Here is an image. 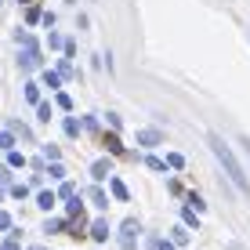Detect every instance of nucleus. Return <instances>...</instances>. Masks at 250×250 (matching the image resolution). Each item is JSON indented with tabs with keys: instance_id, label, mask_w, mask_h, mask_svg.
<instances>
[{
	"instance_id": "obj_7",
	"label": "nucleus",
	"mask_w": 250,
	"mask_h": 250,
	"mask_svg": "<svg viewBox=\"0 0 250 250\" xmlns=\"http://www.w3.org/2000/svg\"><path fill=\"white\" fill-rule=\"evenodd\" d=\"M22 65H25V69L40 65V58H37V51H33V44H29V51H25V55H22Z\"/></svg>"
},
{
	"instance_id": "obj_28",
	"label": "nucleus",
	"mask_w": 250,
	"mask_h": 250,
	"mask_svg": "<svg viewBox=\"0 0 250 250\" xmlns=\"http://www.w3.org/2000/svg\"><path fill=\"white\" fill-rule=\"evenodd\" d=\"M33 250H44V247H33Z\"/></svg>"
},
{
	"instance_id": "obj_15",
	"label": "nucleus",
	"mask_w": 250,
	"mask_h": 250,
	"mask_svg": "<svg viewBox=\"0 0 250 250\" xmlns=\"http://www.w3.org/2000/svg\"><path fill=\"white\" fill-rule=\"evenodd\" d=\"M182 218H185V225H200V218H196V210H192V207H188V210L182 214Z\"/></svg>"
},
{
	"instance_id": "obj_22",
	"label": "nucleus",
	"mask_w": 250,
	"mask_h": 250,
	"mask_svg": "<svg viewBox=\"0 0 250 250\" xmlns=\"http://www.w3.org/2000/svg\"><path fill=\"white\" fill-rule=\"evenodd\" d=\"M40 120H44V124L51 120V105H47V102H40Z\"/></svg>"
},
{
	"instance_id": "obj_29",
	"label": "nucleus",
	"mask_w": 250,
	"mask_h": 250,
	"mask_svg": "<svg viewBox=\"0 0 250 250\" xmlns=\"http://www.w3.org/2000/svg\"><path fill=\"white\" fill-rule=\"evenodd\" d=\"M0 4H4V0H0Z\"/></svg>"
},
{
	"instance_id": "obj_1",
	"label": "nucleus",
	"mask_w": 250,
	"mask_h": 250,
	"mask_svg": "<svg viewBox=\"0 0 250 250\" xmlns=\"http://www.w3.org/2000/svg\"><path fill=\"white\" fill-rule=\"evenodd\" d=\"M207 142H210V152H214V156H218V163H221V167H225V174L232 178V185H236L239 192H250V182H247L243 167H239V160L232 156V149L225 145V138H221V134H210V138H207Z\"/></svg>"
},
{
	"instance_id": "obj_4",
	"label": "nucleus",
	"mask_w": 250,
	"mask_h": 250,
	"mask_svg": "<svg viewBox=\"0 0 250 250\" xmlns=\"http://www.w3.org/2000/svg\"><path fill=\"white\" fill-rule=\"evenodd\" d=\"M134 232H138V221H124V232H120L124 247H131V243H134Z\"/></svg>"
},
{
	"instance_id": "obj_6",
	"label": "nucleus",
	"mask_w": 250,
	"mask_h": 250,
	"mask_svg": "<svg viewBox=\"0 0 250 250\" xmlns=\"http://www.w3.org/2000/svg\"><path fill=\"white\" fill-rule=\"evenodd\" d=\"M37 203L44 207V210H51V207L58 203V196H55V192H40V196H37Z\"/></svg>"
},
{
	"instance_id": "obj_16",
	"label": "nucleus",
	"mask_w": 250,
	"mask_h": 250,
	"mask_svg": "<svg viewBox=\"0 0 250 250\" xmlns=\"http://www.w3.org/2000/svg\"><path fill=\"white\" fill-rule=\"evenodd\" d=\"M145 163H149V167H152V170H167V163H163V160H156V156H149V160H145Z\"/></svg>"
},
{
	"instance_id": "obj_3",
	"label": "nucleus",
	"mask_w": 250,
	"mask_h": 250,
	"mask_svg": "<svg viewBox=\"0 0 250 250\" xmlns=\"http://www.w3.org/2000/svg\"><path fill=\"white\" fill-rule=\"evenodd\" d=\"M91 178H94V182H105V178H109V160H98V163H94V167H91Z\"/></svg>"
},
{
	"instance_id": "obj_21",
	"label": "nucleus",
	"mask_w": 250,
	"mask_h": 250,
	"mask_svg": "<svg viewBox=\"0 0 250 250\" xmlns=\"http://www.w3.org/2000/svg\"><path fill=\"white\" fill-rule=\"evenodd\" d=\"M174 243H188V232L185 229H174Z\"/></svg>"
},
{
	"instance_id": "obj_8",
	"label": "nucleus",
	"mask_w": 250,
	"mask_h": 250,
	"mask_svg": "<svg viewBox=\"0 0 250 250\" xmlns=\"http://www.w3.org/2000/svg\"><path fill=\"white\" fill-rule=\"evenodd\" d=\"M91 203H94V207H109V200H105V192H102V188H91Z\"/></svg>"
},
{
	"instance_id": "obj_12",
	"label": "nucleus",
	"mask_w": 250,
	"mask_h": 250,
	"mask_svg": "<svg viewBox=\"0 0 250 250\" xmlns=\"http://www.w3.org/2000/svg\"><path fill=\"white\" fill-rule=\"evenodd\" d=\"M65 134H69V138H76V134H80V124H76V120H73V116H69V120H65Z\"/></svg>"
},
{
	"instance_id": "obj_14",
	"label": "nucleus",
	"mask_w": 250,
	"mask_h": 250,
	"mask_svg": "<svg viewBox=\"0 0 250 250\" xmlns=\"http://www.w3.org/2000/svg\"><path fill=\"white\" fill-rule=\"evenodd\" d=\"M47 174H51V178H58V182H62V178H65V167H62V163H55V167H51Z\"/></svg>"
},
{
	"instance_id": "obj_19",
	"label": "nucleus",
	"mask_w": 250,
	"mask_h": 250,
	"mask_svg": "<svg viewBox=\"0 0 250 250\" xmlns=\"http://www.w3.org/2000/svg\"><path fill=\"white\" fill-rule=\"evenodd\" d=\"M109 152H116V156H120V152H124V145H120V138H109Z\"/></svg>"
},
{
	"instance_id": "obj_26",
	"label": "nucleus",
	"mask_w": 250,
	"mask_h": 250,
	"mask_svg": "<svg viewBox=\"0 0 250 250\" xmlns=\"http://www.w3.org/2000/svg\"><path fill=\"white\" fill-rule=\"evenodd\" d=\"M0 250H19V243H15V239H7V243L0 247Z\"/></svg>"
},
{
	"instance_id": "obj_5",
	"label": "nucleus",
	"mask_w": 250,
	"mask_h": 250,
	"mask_svg": "<svg viewBox=\"0 0 250 250\" xmlns=\"http://www.w3.org/2000/svg\"><path fill=\"white\" fill-rule=\"evenodd\" d=\"M91 236H94V239H109V225H105V221H94V225H91Z\"/></svg>"
},
{
	"instance_id": "obj_9",
	"label": "nucleus",
	"mask_w": 250,
	"mask_h": 250,
	"mask_svg": "<svg viewBox=\"0 0 250 250\" xmlns=\"http://www.w3.org/2000/svg\"><path fill=\"white\" fill-rule=\"evenodd\" d=\"M109 188H113V196H116V200H127V188H124V182H116V178H113V182H109Z\"/></svg>"
},
{
	"instance_id": "obj_24",
	"label": "nucleus",
	"mask_w": 250,
	"mask_h": 250,
	"mask_svg": "<svg viewBox=\"0 0 250 250\" xmlns=\"http://www.w3.org/2000/svg\"><path fill=\"white\" fill-rule=\"evenodd\" d=\"M7 178H11V174H7V167H0V188L7 185Z\"/></svg>"
},
{
	"instance_id": "obj_11",
	"label": "nucleus",
	"mask_w": 250,
	"mask_h": 250,
	"mask_svg": "<svg viewBox=\"0 0 250 250\" xmlns=\"http://www.w3.org/2000/svg\"><path fill=\"white\" fill-rule=\"evenodd\" d=\"M11 145H15V134H7V131H0V149H7V152H11Z\"/></svg>"
},
{
	"instance_id": "obj_18",
	"label": "nucleus",
	"mask_w": 250,
	"mask_h": 250,
	"mask_svg": "<svg viewBox=\"0 0 250 250\" xmlns=\"http://www.w3.org/2000/svg\"><path fill=\"white\" fill-rule=\"evenodd\" d=\"M62 225H65V221L55 218V221H47V225H44V232H62Z\"/></svg>"
},
{
	"instance_id": "obj_27",
	"label": "nucleus",
	"mask_w": 250,
	"mask_h": 250,
	"mask_svg": "<svg viewBox=\"0 0 250 250\" xmlns=\"http://www.w3.org/2000/svg\"><path fill=\"white\" fill-rule=\"evenodd\" d=\"M243 145H247V152H250V138H243Z\"/></svg>"
},
{
	"instance_id": "obj_23",
	"label": "nucleus",
	"mask_w": 250,
	"mask_h": 250,
	"mask_svg": "<svg viewBox=\"0 0 250 250\" xmlns=\"http://www.w3.org/2000/svg\"><path fill=\"white\" fill-rule=\"evenodd\" d=\"M156 250H174V239H160V243H156Z\"/></svg>"
},
{
	"instance_id": "obj_17",
	"label": "nucleus",
	"mask_w": 250,
	"mask_h": 250,
	"mask_svg": "<svg viewBox=\"0 0 250 250\" xmlns=\"http://www.w3.org/2000/svg\"><path fill=\"white\" fill-rule=\"evenodd\" d=\"M7 160H11V167H22V163H25V156H22V152H15V149H11V156H7Z\"/></svg>"
},
{
	"instance_id": "obj_2",
	"label": "nucleus",
	"mask_w": 250,
	"mask_h": 250,
	"mask_svg": "<svg viewBox=\"0 0 250 250\" xmlns=\"http://www.w3.org/2000/svg\"><path fill=\"white\" fill-rule=\"evenodd\" d=\"M160 142H163V134L156 131V127H145V131H138V145H145V149H156Z\"/></svg>"
},
{
	"instance_id": "obj_20",
	"label": "nucleus",
	"mask_w": 250,
	"mask_h": 250,
	"mask_svg": "<svg viewBox=\"0 0 250 250\" xmlns=\"http://www.w3.org/2000/svg\"><path fill=\"white\" fill-rule=\"evenodd\" d=\"M44 83H47L51 91H55V87H58V76H55V73H44Z\"/></svg>"
},
{
	"instance_id": "obj_25",
	"label": "nucleus",
	"mask_w": 250,
	"mask_h": 250,
	"mask_svg": "<svg viewBox=\"0 0 250 250\" xmlns=\"http://www.w3.org/2000/svg\"><path fill=\"white\" fill-rule=\"evenodd\" d=\"M7 225H11V218H7V214L0 210V229H7Z\"/></svg>"
},
{
	"instance_id": "obj_13",
	"label": "nucleus",
	"mask_w": 250,
	"mask_h": 250,
	"mask_svg": "<svg viewBox=\"0 0 250 250\" xmlns=\"http://www.w3.org/2000/svg\"><path fill=\"white\" fill-rule=\"evenodd\" d=\"M167 163H170V167L178 170V167H185V156H178V152H170V156H167Z\"/></svg>"
},
{
	"instance_id": "obj_10",
	"label": "nucleus",
	"mask_w": 250,
	"mask_h": 250,
	"mask_svg": "<svg viewBox=\"0 0 250 250\" xmlns=\"http://www.w3.org/2000/svg\"><path fill=\"white\" fill-rule=\"evenodd\" d=\"M25 102H40V91H37V83H25Z\"/></svg>"
}]
</instances>
